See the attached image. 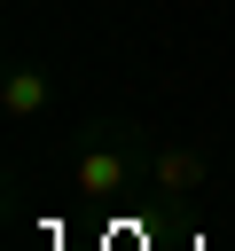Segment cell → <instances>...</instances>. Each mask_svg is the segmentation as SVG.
Segmentation results:
<instances>
[{
  "label": "cell",
  "instance_id": "obj_1",
  "mask_svg": "<svg viewBox=\"0 0 235 251\" xmlns=\"http://www.w3.org/2000/svg\"><path fill=\"white\" fill-rule=\"evenodd\" d=\"M149 141L157 133H141L133 118H94L86 141H78V157H70V196L78 204H125V196H141Z\"/></svg>",
  "mask_w": 235,
  "mask_h": 251
},
{
  "label": "cell",
  "instance_id": "obj_2",
  "mask_svg": "<svg viewBox=\"0 0 235 251\" xmlns=\"http://www.w3.org/2000/svg\"><path fill=\"white\" fill-rule=\"evenodd\" d=\"M212 188V157L196 141H149V173H141V196L149 204H188Z\"/></svg>",
  "mask_w": 235,
  "mask_h": 251
},
{
  "label": "cell",
  "instance_id": "obj_3",
  "mask_svg": "<svg viewBox=\"0 0 235 251\" xmlns=\"http://www.w3.org/2000/svg\"><path fill=\"white\" fill-rule=\"evenodd\" d=\"M0 110H8V126H31V118H47V110H55V78H47V63L16 55V63L0 71Z\"/></svg>",
  "mask_w": 235,
  "mask_h": 251
}]
</instances>
